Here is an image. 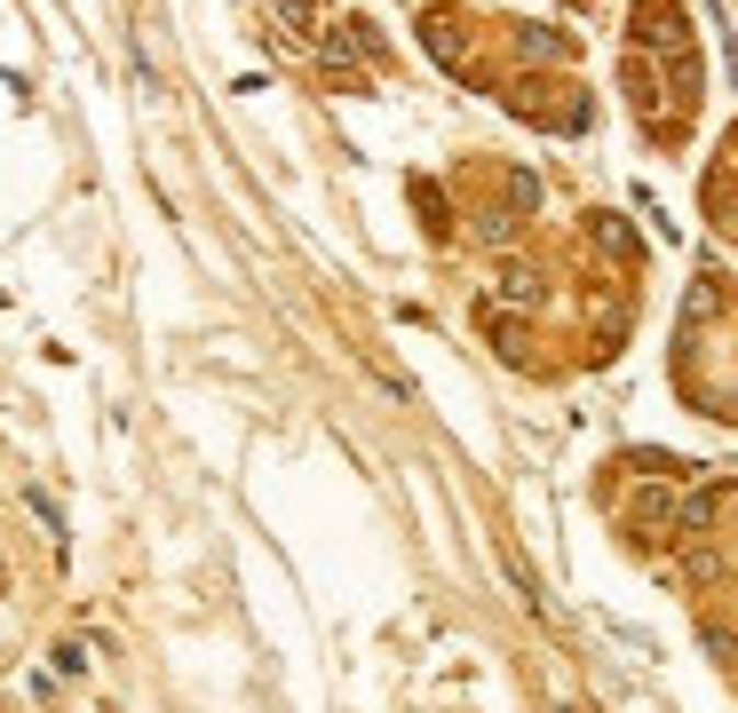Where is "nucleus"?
<instances>
[{"label":"nucleus","mask_w":738,"mask_h":713,"mask_svg":"<svg viewBox=\"0 0 738 713\" xmlns=\"http://www.w3.org/2000/svg\"><path fill=\"white\" fill-rule=\"evenodd\" d=\"M271 9H279V24H286V32H310L326 0H271Z\"/></svg>","instance_id":"obj_5"},{"label":"nucleus","mask_w":738,"mask_h":713,"mask_svg":"<svg viewBox=\"0 0 738 713\" xmlns=\"http://www.w3.org/2000/svg\"><path fill=\"white\" fill-rule=\"evenodd\" d=\"M595 238H603L612 254H635V238H627V222H620V215H595Z\"/></svg>","instance_id":"obj_7"},{"label":"nucleus","mask_w":738,"mask_h":713,"mask_svg":"<svg viewBox=\"0 0 738 713\" xmlns=\"http://www.w3.org/2000/svg\"><path fill=\"white\" fill-rule=\"evenodd\" d=\"M509 301H541V278H532V269H509V286H500Z\"/></svg>","instance_id":"obj_8"},{"label":"nucleus","mask_w":738,"mask_h":713,"mask_svg":"<svg viewBox=\"0 0 738 713\" xmlns=\"http://www.w3.org/2000/svg\"><path fill=\"white\" fill-rule=\"evenodd\" d=\"M516 48H524V64H564V56H572V41H564V32H548V24H524Z\"/></svg>","instance_id":"obj_2"},{"label":"nucleus","mask_w":738,"mask_h":713,"mask_svg":"<svg viewBox=\"0 0 738 713\" xmlns=\"http://www.w3.org/2000/svg\"><path fill=\"white\" fill-rule=\"evenodd\" d=\"M421 32H429V56H438L445 72H461V41H453V16H429Z\"/></svg>","instance_id":"obj_3"},{"label":"nucleus","mask_w":738,"mask_h":713,"mask_svg":"<svg viewBox=\"0 0 738 713\" xmlns=\"http://www.w3.org/2000/svg\"><path fill=\"white\" fill-rule=\"evenodd\" d=\"M485 333H492V342H500V357H524V325H509V318H500V310H485Z\"/></svg>","instance_id":"obj_6"},{"label":"nucleus","mask_w":738,"mask_h":713,"mask_svg":"<svg viewBox=\"0 0 738 713\" xmlns=\"http://www.w3.org/2000/svg\"><path fill=\"white\" fill-rule=\"evenodd\" d=\"M635 41H644V48H683V9H675V0H635Z\"/></svg>","instance_id":"obj_1"},{"label":"nucleus","mask_w":738,"mask_h":713,"mask_svg":"<svg viewBox=\"0 0 738 713\" xmlns=\"http://www.w3.org/2000/svg\"><path fill=\"white\" fill-rule=\"evenodd\" d=\"M715 507H723V492H691V499L675 507V524H683V531H707V524H715Z\"/></svg>","instance_id":"obj_4"}]
</instances>
